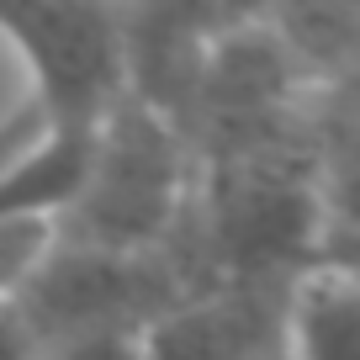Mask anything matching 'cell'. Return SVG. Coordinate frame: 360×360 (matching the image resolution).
I'll return each instance as SVG.
<instances>
[{
  "mask_svg": "<svg viewBox=\"0 0 360 360\" xmlns=\"http://www.w3.org/2000/svg\"><path fill=\"white\" fill-rule=\"evenodd\" d=\"M112 11L122 90L186 133L207 53L228 32L217 16V0H112Z\"/></svg>",
  "mask_w": 360,
  "mask_h": 360,
  "instance_id": "obj_4",
  "label": "cell"
},
{
  "mask_svg": "<svg viewBox=\"0 0 360 360\" xmlns=\"http://www.w3.org/2000/svg\"><path fill=\"white\" fill-rule=\"evenodd\" d=\"M255 286L259 281H228V292L180 297L143 323V360H265L281 339V318Z\"/></svg>",
  "mask_w": 360,
  "mask_h": 360,
  "instance_id": "obj_5",
  "label": "cell"
},
{
  "mask_svg": "<svg viewBox=\"0 0 360 360\" xmlns=\"http://www.w3.org/2000/svg\"><path fill=\"white\" fill-rule=\"evenodd\" d=\"M53 244V217L48 212H11L0 217V302H11L32 265Z\"/></svg>",
  "mask_w": 360,
  "mask_h": 360,
  "instance_id": "obj_8",
  "label": "cell"
},
{
  "mask_svg": "<svg viewBox=\"0 0 360 360\" xmlns=\"http://www.w3.org/2000/svg\"><path fill=\"white\" fill-rule=\"evenodd\" d=\"M0 360H43V345H37V334L27 328L16 297L0 302Z\"/></svg>",
  "mask_w": 360,
  "mask_h": 360,
  "instance_id": "obj_10",
  "label": "cell"
},
{
  "mask_svg": "<svg viewBox=\"0 0 360 360\" xmlns=\"http://www.w3.org/2000/svg\"><path fill=\"white\" fill-rule=\"evenodd\" d=\"M175 302L180 286L154 259V249L127 255V249H90L69 238L48 244V255L16 292V307L43 349L106 328H143Z\"/></svg>",
  "mask_w": 360,
  "mask_h": 360,
  "instance_id": "obj_3",
  "label": "cell"
},
{
  "mask_svg": "<svg viewBox=\"0 0 360 360\" xmlns=\"http://www.w3.org/2000/svg\"><path fill=\"white\" fill-rule=\"evenodd\" d=\"M191 196V143L138 96H117L85 138V165L69 202L53 212V238L90 249H159Z\"/></svg>",
  "mask_w": 360,
  "mask_h": 360,
  "instance_id": "obj_1",
  "label": "cell"
},
{
  "mask_svg": "<svg viewBox=\"0 0 360 360\" xmlns=\"http://www.w3.org/2000/svg\"><path fill=\"white\" fill-rule=\"evenodd\" d=\"M302 85H345L360 48V0H265L259 22Z\"/></svg>",
  "mask_w": 360,
  "mask_h": 360,
  "instance_id": "obj_7",
  "label": "cell"
},
{
  "mask_svg": "<svg viewBox=\"0 0 360 360\" xmlns=\"http://www.w3.org/2000/svg\"><path fill=\"white\" fill-rule=\"evenodd\" d=\"M43 360H143V328H106L43 349Z\"/></svg>",
  "mask_w": 360,
  "mask_h": 360,
  "instance_id": "obj_9",
  "label": "cell"
},
{
  "mask_svg": "<svg viewBox=\"0 0 360 360\" xmlns=\"http://www.w3.org/2000/svg\"><path fill=\"white\" fill-rule=\"evenodd\" d=\"M0 32L32 69L48 133H90L122 96L112 0H0Z\"/></svg>",
  "mask_w": 360,
  "mask_h": 360,
  "instance_id": "obj_2",
  "label": "cell"
},
{
  "mask_svg": "<svg viewBox=\"0 0 360 360\" xmlns=\"http://www.w3.org/2000/svg\"><path fill=\"white\" fill-rule=\"evenodd\" d=\"M259 11H265V0H217V16H223V27H255Z\"/></svg>",
  "mask_w": 360,
  "mask_h": 360,
  "instance_id": "obj_11",
  "label": "cell"
},
{
  "mask_svg": "<svg viewBox=\"0 0 360 360\" xmlns=\"http://www.w3.org/2000/svg\"><path fill=\"white\" fill-rule=\"evenodd\" d=\"M286 360H360L355 259H307L281 307Z\"/></svg>",
  "mask_w": 360,
  "mask_h": 360,
  "instance_id": "obj_6",
  "label": "cell"
}]
</instances>
